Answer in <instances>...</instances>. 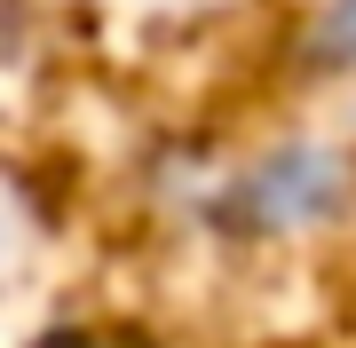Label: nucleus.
Wrapping results in <instances>:
<instances>
[{
    "instance_id": "obj_1",
    "label": "nucleus",
    "mask_w": 356,
    "mask_h": 348,
    "mask_svg": "<svg viewBox=\"0 0 356 348\" xmlns=\"http://www.w3.org/2000/svg\"><path fill=\"white\" fill-rule=\"evenodd\" d=\"M332 198H341V158L317 151V142H293V151H269L222 198V222H238V230H301V222L332 214Z\"/></svg>"
},
{
    "instance_id": "obj_2",
    "label": "nucleus",
    "mask_w": 356,
    "mask_h": 348,
    "mask_svg": "<svg viewBox=\"0 0 356 348\" xmlns=\"http://www.w3.org/2000/svg\"><path fill=\"white\" fill-rule=\"evenodd\" d=\"M317 64H356V0H332L317 24Z\"/></svg>"
}]
</instances>
